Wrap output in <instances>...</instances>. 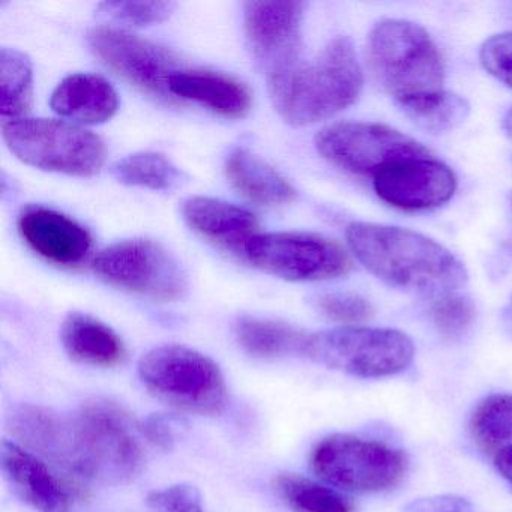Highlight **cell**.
<instances>
[{"instance_id": "cell-12", "label": "cell", "mask_w": 512, "mask_h": 512, "mask_svg": "<svg viewBox=\"0 0 512 512\" xmlns=\"http://www.w3.org/2000/svg\"><path fill=\"white\" fill-rule=\"evenodd\" d=\"M94 55L118 76L158 98H170V77L178 59L170 50L125 29L100 26L88 34Z\"/></svg>"}, {"instance_id": "cell-8", "label": "cell", "mask_w": 512, "mask_h": 512, "mask_svg": "<svg viewBox=\"0 0 512 512\" xmlns=\"http://www.w3.org/2000/svg\"><path fill=\"white\" fill-rule=\"evenodd\" d=\"M2 136L19 160L49 172L92 176L106 161L101 137L70 122L23 118L5 122Z\"/></svg>"}, {"instance_id": "cell-1", "label": "cell", "mask_w": 512, "mask_h": 512, "mask_svg": "<svg viewBox=\"0 0 512 512\" xmlns=\"http://www.w3.org/2000/svg\"><path fill=\"white\" fill-rule=\"evenodd\" d=\"M346 238L356 260L394 289L440 298L466 284L463 263L421 233L383 224L352 223Z\"/></svg>"}, {"instance_id": "cell-22", "label": "cell", "mask_w": 512, "mask_h": 512, "mask_svg": "<svg viewBox=\"0 0 512 512\" xmlns=\"http://www.w3.org/2000/svg\"><path fill=\"white\" fill-rule=\"evenodd\" d=\"M226 175L242 196L259 205L281 206L295 200V188L287 179L247 149H236L229 155Z\"/></svg>"}, {"instance_id": "cell-28", "label": "cell", "mask_w": 512, "mask_h": 512, "mask_svg": "<svg viewBox=\"0 0 512 512\" xmlns=\"http://www.w3.org/2000/svg\"><path fill=\"white\" fill-rule=\"evenodd\" d=\"M275 488L295 512H355V506L343 494L298 475H280Z\"/></svg>"}, {"instance_id": "cell-19", "label": "cell", "mask_w": 512, "mask_h": 512, "mask_svg": "<svg viewBox=\"0 0 512 512\" xmlns=\"http://www.w3.org/2000/svg\"><path fill=\"white\" fill-rule=\"evenodd\" d=\"M172 97L202 104L223 118H244L251 109V94L229 74L211 70H179L170 77Z\"/></svg>"}, {"instance_id": "cell-24", "label": "cell", "mask_w": 512, "mask_h": 512, "mask_svg": "<svg viewBox=\"0 0 512 512\" xmlns=\"http://www.w3.org/2000/svg\"><path fill=\"white\" fill-rule=\"evenodd\" d=\"M397 104L413 124L433 134L455 130L466 121L470 112L469 103L463 97L443 89L406 98Z\"/></svg>"}, {"instance_id": "cell-9", "label": "cell", "mask_w": 512, "mask_h": 512, "mask_svg": "<svg viewBox=\"0 0 512 512\" xmlns=\"http://www.w3.org/2000/svg\"><path fill=\"white\" fill-rule=\"evenodd\" d=\"M94 271L110 286L155 301H179L188 290L187 275L178 260L149 239L110 245L95 257Z\"/></svg>"}, {"instance_id": "cell-7", "label": "cell", "mask_w": 512, "mask_h": 512, "mask_svg": "<svg viewBox=\"0 0 512 512\" xmlns=\"http://www.w3.org/2000/svg\"><path fill=\"white\" fill-rule=\"evenodd\" d=\"M316 475L341 490L382 493L397 487L409 473V455L382 440L332 434L311 454Z\"/></svg>"}, {"instance_id": "cell-3", "label": "cell", "mask_w": 512, "mask_h": 512, "mask_svg": "<svg viewBox=\"0 0 512 512\" xmlns=\"http://www.w3.org/2000/svg\"><path fill=\"white\" fill-rule=\"evenodd\" d=\"M80 481L127 484L142 472L145 452L139 425L109 400H92L71 413Z\"/></svg>"}, {"instance_id": "cell-21", "label": "cell", "mask_w": 512, "mask_h": 512, "mask_svg": "<svg viewBox=\"0 0 512 512\" xmlns=\"http://www.w3.org/2000/svg\"><path fill=\"white\" fill-rule=\"evenodd\" d=\"M61 340L68 355L80 364L113 367L125 356L121 337L89 314H68L62 323Z\"/></svg>"}, {"instance_id": "cell-25", "label": "cell", "mask_w": 512, "mask_h": 512, "mask_svg": "<svg viewBox=\"0 0 512 512\" xmlns=\"http://www.w3.org/2000/svg\"><path fill=\"white\" fill-rule=\"evenodd\" d=\"M0 88V116L4 124L25 118L34 94V73L25 53L5 47L0 50Z\"/></svg>"}, {"instance_id": "cell-13", "label": "cell", "mask_w": 512, "mask_h": 512, "mask_svg": "<svg viewBox=\"0 0 512 512\" xmlns=\"http://www.w3.org/2000/svg\"><path fill=\"white\" fill-rule=\"evenodd\" d=\"M377 197L403 211H428L452 199L457 178L451 167L433 155L404 158L373 176Z\"/></svg>"}, {"instance_id": "cell-2", "label": "cell", "mask_w": 512, "mask_h": 512, "mask_svg": "<svg viewBox=\"0 0 512 512\" xmlns=\"http://www.w3.org/2000/svg\"><path fill=\"white\" fill-rule=\"evenodd\" d=\"M364 76L355 46L337 37L311 62H296L268 76L274 109L293 127L334 118L361 97Z\"/></svg>"}, {"instance_id": "cell-35", "label": "cell", "mask_w": 512, "mask_h": 512, "mask_svg": "<svg viewBox=\"0 0 512 512\" xmlns=\"http://www.w3.org/2000/svg\"><path fill=\"white\" fill-rule=\"evenodd\" d=\"M143 436L148 437L149 442L160 448H170L173 443V430L170 424H167L164 419L149 418L148 421L140 427Z\"/></svg>"}, {"instance_id": "cell-11", "label": "cell", "mask_w": 512, "mask_h": 512, "mask_svg": "<svg viewBox=\"0 0 512 512\" xmlns=\"http://www.w3.org/2000/svg\"><path fill=\"white\" fill-rule=\"evenodd\" d=\"M316 148L344 172L371 178L394 161L430 155L412 137L374 122H340L326 127L317 136Z\"/></svg>"}, {"instance_id": "cell-4", "label": "cell", "mask_w": 512, "mask_h": 512, "mask_svg": "<svg viewBox=\"0 0 512 512\" xmlns=\"http://www.w3.org/2000/svg\"><path fill=\"white\" fill-rule=\"evenodd\" d=\"M368 64L395 101L442 91L445 67L425 29L407 20H382L368 35Z\"/></svg>"}, {"instance_id": "cell-18", "label": "cell", "mask_w": 512, "mask_h": 512, "mask_svg": "<svg viewBox=\"0 0 512 512\" xmlns=\"http://www.w3.org/2000/svg\"><path fill=\"white\" fill-rule=\"evenodd\" d=\"M185 221L203 238L244 254L245 245L259 235V221L247 209L211 197H191L184 203Z\"/></svg>"}, {"instance_id": "cell-16", "label": "cell", "mask_w": 512, "mask_h": 512, "mask_svg": "<svg viewBox=\"0 0 512 512\" xmlns=\"http://www.w3.org/2000/svg\"><path fill=\"white\" fill-rule=\"evenodd\" d=\"M19 230L35 253L55 265L79 266L91 253L88 230L55 209L28 206L20 214Z\"/></svg>"}, {"instance_id": "cell-36", "label": "cell", "mask_w": 512, "mask_h": 512, "mask_svg": "<svg viewBox=\"0 0 512 512\" xmlns=\"http://www.w3.org/2000/svg\"><path fill=\"white\" fill-rule=\"evenodd\" d=\"M494 464L496 469L499 470L500 475L512 484V446L511 448L503 449L494 455Z\"/></svg>"}, {"instance_id": "cell-29", "label": "cell", "mask_w": 512, "mask_h": 512, "mask_svg": "<svg viewBox=\"0 0 512 512\" xmlns=\"http://www.w3.org/2000/svg\"><path fill=\"white\" fill-rule=\"evenodd\" d=\"M430 316L442 334L457 337L469 331L475 322L476 308L467 296L448 293L431 305Z\"/></svg>"}, {"instance_id": "cell-15", "label": "cell", "mask_w": 512, "mask_h": 512, "mask_svg": "<svg viewBox=\"0 0 512 512\" xmlns=\"http://www.w3.org/2000/svg\"><path fill=\"white\" fill-rule=\"evenodd\" d=\"M10 430L44 461H50L68 479L79 485V463L71 415L43 406L25 404L10 415Z\"/></svg>"}, {"instance_id": "cell-30", "label": "cell", "mask_w": 512, "mask_h": 512, "mask_svg": "<svg viewBox=\"0 0 512 512\" xmlns=\"http://www.w3.org/2000/svg\"><path fill=\"white\" fill-rule=\"evenodd\" d=\"M176 4L173 2H133L116 0L98 5V13L104 17L134 26H149L164 22L172 16Z\"/></svg>"}, {"instance_id": "cell-26", "label": "cell", "mask_w": 512, "mask_h": 512, "mask_svg": "<svg viewBox=\"0 0 512 512\" xmlns=\"http://www.w3.org/2000/svg\"><path fill=\"white\" fill-rule=\"evenodd\" d=\"M476 445L496 455L512 446V395L493 394L484 398L470 419Z\"/></svg>"}, {"instance_id": "cell-23", "label": "cell", "mask_w": 512, "mask_h": 512, "mask_svg": "<svg viewBox=\"0 0 512 512\" xmlns=\"http://www.w3.org/2000/svg\"><path fill=\"white\" fill-rule=\"evenodd\" d=\"M235 335L245 352L262 359L304 356L310 338L295 326L259 317H241L236 322Z\"/></svg>"}, {"instance_id": "cell-17", "label": "cell", "mask_w": 512, "mask_h": 512, "mask_svg": "<svg viewBox=\"0 0 512 512\" xmlns=\"http://www.w3.org/2000/svg\"><path fill=\"white\" fill-rule=\"evenodd\" d=\"M2 472L16 493L38 512H70L71 496L52 467L14 440H4Z\"/></svg>"}, {"instance_id": "cell-27", "label": "cell", "mask_w": 512, "mask_h": 512, "mask_svg": "<svg viewBox=\"0 0 512 512\" xmlns=\"http://www.w3.org/2000/svg\"><path fill=\"white\" fill-rule=\"evenodd\" d=\"M112 175L121 184L149 190H172L182 182L178 167L163 154L137 152L116 161Z\"/></svg>"}, {"instance_id": "cell-38", "label": "cell", "mask_w": 512, "mask_h": 512, "mask_svg": "<svg viewBox=\"0 0 512 512\" xmlns=\"http://www.w3.org/2000/svg\"><path fill=\"white\" fill-rule=\"evenodd\" d=\"M508 316H509V322L512 323V302H511V307H509V313H508Z\"/></svg>"}, {"instance_id": "cell-5", "label": "cell", "mask_w": 512, "mask_h": 512, "mask_svg": "<svg viewBox=\"0 0 512 512\" xmlns=\"http://www.w3.org/2000/svg\"><path fill=\"white\" fill-rule=\"evenodd\" d=\"M139 376L157 400L182 412L217 415L226 406L227 386L208 356L179 344H164L142 356Z\"/></svg>"}, {"instance_id": "cell-32", "label": "cell", "mask_w": 512, "mask_h": 512, "mask_svg": "<svg viewBox=\"0 0 512 512\" xmlns=\"http://www.w3.org/2000/svg\"><path fill=\"white\" fill-rule=\"evenodd\" d=\"M479 59L488 74L512 89V32L488 38L479 50Z\"/></svg>"}, {"instance_id": "cell-31", "label": "cell", "mask_w": 512, "mask_h": 512, "mask_svg": "<svg viewBox=\"0 0 512 512\" xmlns=\"http://www.w3.org/2000/svg\"><path fill=\"white\" fill-rule=\"evenodd\" d=\"M316 307L323 316L346 326H356L374 316L371 302L358 293H325L316 299Z\"/></svg>"}, {"instance_id": "cell-6", "label": "cell", "mask_w": 512, "mask_h": 512, "mask_svg": "<svg viewBox=\"0 0 512 512\" xmlns=\"http://www.w3.org/2000/svg\"><path fill=\"white\" fill-rule=\"evenodd\" d=\"M304 356L347 376L379 379L403 373L415 346L397 329L341 326L310 334Z\"/></svg>"}, {"instance_id": "cell-14", "label": "cell", "mask_w": 512, "mask_h": 512, "mask_svg": "<svg viewBox=\"0 0 512 512\" xmlns=\"http://www.w3.org/2000/svg\"><path fill=\"white\" fill-rule=\"evenodd\" d=\"M304 2H247L245 35L254 61L266 77L299 61Z\"/></svg>"}, {"instance_id": "cell-34", "label": "cell", "mask_w": 512, "mask_h": 512, "mask_svg": "<svg viewBox=\"0 0 512 512\" xmlns=\"http://www.w3.org/2000/svg\"><path fill=\"white\" fill-rule=\"evenodd\" d=\"M470 503L463 497L436 496L415 500L404 508V512H470Z\"/></svg>"}, {"instance_id": "cell-20", "label": "cell", "mask_w": 512, "mask_h": 512, "mask_svg": "<svg viewBox=\"0 0 512 512\" xmlns=\"http://www.w3.org/2000/svg\"><path fill=\"white\" fill-rule=\"evenodd\" d=\"M50 106L58 115L80 124L97 125L118 112L115 88L98 74L77 73L65 77L53 92Z\"/></svg>"}, {"instance_id": "cell-10", "label": "cell", "mask_w": 512, "mask_h": 512, "mask_svg": "<svg viewBox=\"0 0 512 512\" xmlns=\"http://www.w3.org/2000/svg\"><path fill=\"white\" fill-rule=\"evenodd\" d=\"M251 265L289 281H326L352 271V260L337 242L316 233L257 235L245 245Z\"/></svg>"}, {"instance_id": "cell-37", "label": "cell", "mask_w": 512, "mask_h": 512, "mask_svg": "<svg viewBox=\"0 0 512 512\" xmlns=\"http://www.w3.org/2000/svg\"><path fill=\"white\" fill-rule=\"evenodd\" d=\"M503 130H505L506 136L512 142V107L506 112L505 118H503Z\"/></svg>"}, {"instance_id": "cell-33", "label": "cell", "mask_w": 512, "mask_h": 512, "mask_svg": "<svg viewBox=\"0 0 512 512\" xmlns=\"http://www.w3.org/2000/svg\"><path fill=\"white\" fill-rule=\"evenodd\" d=\"M148 503L157 512H205L199 491L191 485H172L152 491Z\"/></svg>"}]
</instances>
